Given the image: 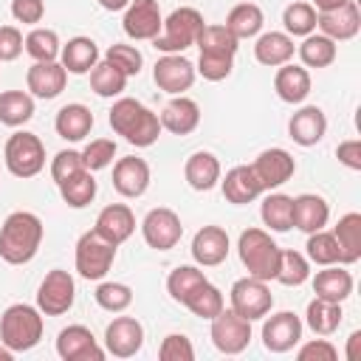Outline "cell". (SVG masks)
Returning a JSON list of instances; mask_svg holds the SVG:
<instances>
[{
	"label": "cell",
	"mask_w": 361,
	"mask_h": 361,
	"mask_svg": "<svg viewBox=\"0 0 361 361\" xmlns=\"http://www.w3.org/2000/svg\"><path fill=\"white\" fill-rule=\"evenodd\" d=\"M42 243V220L34 212H11L0 226V257L8 265H25Z\"/></svg>",
	"instance_id": "1"
},
{
	"label": "cell",
	"mask_w": 361,
	"mask_h": 361,
	"mask_svg": "<svg viewBox=\"0 0 361 361\" xmlns=\"http://www.w3.org/2000/svg\"><path fill=\"white\" fill-rule=\"evenodd\" d=\"M110 127L113 133L124 135V141L133 147H152L161 135V118L130 96L118 99L110 107Z\"/></svg>",
	"instance_id": "2"
},
{
	"label": "cell",
	"mask_w": 361,
	"mask_h": 361,
	"mask_svg": "<svg viewBox=\"0 0 361 361\" xmlns=\"http://www.w3.org/2000/svg\"><path fill=\"white\" fill-rule=\"evenodd\" d=\"M42 338V310L34 305H8L0 316V341L11 353L34 350Z\"/></svg>",
	"instance_id": "3"
},
{
	"label": "cell",
	"mask_w": 361,
	"mask_h": 361,
	"mask_svg": "<svg viewBox=\"0 0 361 361\" xmlns=\"http://www.w3.org/2000/svg\"><path fill=\"white\" fill-rule=\"evenodd\" d=\"M237 251H240V262L245 265L248 276H257L262 282L274 279L276 276V268H279V245L271 240L268 231L262 228H245L240 234V243H237Z\"/></svg>",
	"instance_id": "4"
},
{
	"label": "cell",
	"mask_w": 361,
	"mask_h": 361,
	"mask_svg": "<svg viewBox=\"0 0 361 361\" xmlns=\"http://www.w3.org/2000/svg\"><path fill=\"white\" fill-rule=\"evenodd\" d=\"M203 14L192 6H180L175 8L164 25H161V34L152 39V45L161 51V54H183L186 48H192L197 42V34L203 31Z\"/></svg>",
	"instance_id": "5"
},
{
	"label": "cell",
	"mask_w": 361,
	"mask_h": 361,
	"mask_svg": "<svg viewBox=\"0 0 361 361\" xmlns=\"http://www.w3.org/2000/svg\"><path fill=\"white\" fill-rule=\"evenodd\" d=\"M3 158H6V166H8L11 175H17V178H34L45 166V147H42L39 135L20 130V133H14L6 141Z\"/></svg>",
	"instance_id": "6"
},
{
	"label": "cell",
	"mask_w": 361,
	"mask_h": 361,
	"mask_svg": "<svg viewBox=\"0 0 361 361\" xmlns=\"http://www.w3.org/2000/svg\"><path fill=\"white\" fill-rule=\"evenodd\" d=\"M116 248L118 245H113L96 228L85 231L79 237V243H76V257H73L79 276H85V279H102L110 271L113 259H116Z\"/></svg>",
	"instance_id": "7"
},
{
	"label": "cell",
	"mask_w": 361,
	"mask_h": 361,
	"mask_svg": "<svg viewBox=\"0 0 361 361\" xmlns=\"http://www.w3.org/2000/svg\"><path fill=\"white\" fill-rule=\"evenodd\" d=\"M228 299H231V310L240 313L243 319L248 322H257V319H265L274 307V296H271V288L257 279V276H243L231 285L228 290Z\"/></svg>",
	"instance_id": "8"
},
{
	"label": "cell",
	"mask_w": 361,
	"mask_h": 361,
	"mask_svg": "<svg viewBox=\"0 0 361 361\" xmlns=\"http://www.w3.org/2000/svg\"><path fill=\"white\" fill-rule=\"evenodd\" d=\"M73 299H76L73 276L62 268L48 271L45 279L39 282V290H37V307L45 316H62L73 307Z\"/></svg>",
	"instance_id": "9"
},
{
	"label": "cell",
	"mask_w": 361,
	"mask_h": 361,
	"mask_svg": "<svg viewBox=\"0 0 361 361\" xmlns=\"http://www.w3.org/2000/svg\"><path fill=\"white\" fill-rule=\"evenodd\" d=\"M212 344L220 350V353H226V355H237V353H243L245 347H248V341H251V322L248 319H243L240 313H234V310H220L214 319H212Z\"/></svg>",
	"instance_id": "10"
},
{
	"label": "cell",
	"mask_w": 361,
	"mask_h": 361,
	"mask_svg": "<svg viewBox=\"0 0 361 361\" xmlns=\"http://www.w3.org/2000/svg\"><path fill=\"white\" fill-rule=\"evenodd\" d=\"M141 234L147 240L149 248L155 251H169L180 243L183 237V226H180V217L166 209V206H158V209H149L147 217L141 220Z\"/></svg>",
	"instance_id": "11"
},
{
	"label": "cell",
	"mask_w": 361,
	"mask_h": 361,
	"mask_svg": "<svg viewBox=\"0 0 361 361\" xmlns=\"http://www.w3.org/2000/svg\"><path fill=\"white\" fill-rule=\"evenodd\" d=\"M251 169H254V175L259 180L262 192H271V189H279L282 183H288L293 178L296 161H293V155L288 149L271 147V149H262L257 155V161L251 164Z\"/></svg>",
	"instance_id": "12"
},
{
	"label": "cell",
	"mask_w": 361,
	"mask_h": 361,
	"mask_svg": "<svg viewBox=\"0 0 361 361\" xmlns=\"http://www.w3.org/2000/svg\"><path fill=\"white\" fill-rule=\"evenodd\" d=\"M195 76H197V71L183 54H164L152 68L155 85L172 96H183V90H189L195 85Z\"/></svg>",
	"instance_id": "13"
},
{
	"label": "cell",
	"mask_w": 361,
	"mask_h": 361,
	"mask_svg": "<svg viewBox=\"0 0 361 361\" xmlns=\"http://www.w3.org/2000/svg\"><path fill=\"white\" fill-rule=\"evenodd\" d=\"M161 25L164 17L158 0H130V6L124 8L121 28L130 39H155L161 34Z\"/></svg>",
	"instance_id": "14"
},
{
	"label": "cell",
	"mask_w": 361,
	"mask_h": 361,
	"mask_svg": "<svg viewBox=\"0 0 361 361\" xmlns=\"http://www.w3.org/2000/svg\"><path fill=\"white\" fill-rule=\"evenodd\" d=\"M56 353L62 361H102L104 350L85 324H71L56 336Z\"/></svg>",
	"instance_id": "15"
},
{
	"label": "cell",
	"mask_w": 361,
	"mask_h": 361,
	"mask_svg": "<svg viewBox=\"0 0 361 361\" xmlns=\"http://www.w3.org/2000/svg\"><path fill=\"white\" fill-rule=\"evenodd\" d=\"M144 344V327L133 316H116L104 330V347L116 358H133Z\"/></svg>",
	"instance_id": "16"
},
{
	"label": "cell",
	"mask_w": 361,
	"mask_h": 361,
	"mask_svg": "<svg viewBox=\"0 0 361 361\" xmlns=\"http://www.w3.org/2000/svg\"><path fill=\"white\" fill-rule=\"evenodd\" d=\"M302 338V319L290 310L274 313L262 324V344L268 353H288L299 344Z\"/></svg>",
	"instance_id": "17"
},
{
	"label": "cell",
	"mask_w": 361,
	"mask_h": 361,
	"mask_svg": "<svg viewBox=\"0 0 361 361\" xmlns=\"http://www.w3.org/2000/svg\"><path fill=\"white\" fill-rule=\"evenodd\" d=\"M316 28L324 37H330L333 42L353 39L361 28V14H358L355 0H347L344 6L330 8V11H316Z\"/></svg>",
	"instance_id": "18"
},
{
	"label": "cell",
	"mask_w": 361,
	"mask_h": 361,
	"mask_svg": "<svg viewBox=\"0 0 361 361\" xmlns=\"http://www.w3.org/2000/svg\"><path fill=\"white\" fill-rule=\"evenodd\" d=\"M149 186V164L144 158L127 155L118 158L113 166V189L121 197H141Z\"/></svg>",
	"instance_id": "19"
},
{
	"label": "cell",
	"mask_w": 361,
	"mask_h": 361,
	"mask_svg": "<svg viewBox=\"0 0 361 361\" xmlns=\"http://www.w3.org/2000/svg\"><path fill=\"white\" fill-rule=\"evenodd\" d=\"M68 82V71L62 68V62H34L25 73V85L37 99H56L65 90Z\"/></svg>",
	"instance_id": "20"
},
{
	"label": "cell",
	"mask_w": 361,
	"mask_h": 361,
	"mask_svg": "<svg viewBox=\"0 0 361 361\" xmlns=\"http://www.w3.org/2000/svg\"><path fill=\"white\" fill-rule=\"evenodd\" d=\"M288 133H290V138L299 147L319 144L324 138V133H327V116H324V110L316 107V104H307V107L296 110L290 116V121H288Z\"/></svg>",
	"instance_id": "21"
},
{
	"label": "cell",
	"mask_w": 361,
	"mask_h": 361,
	"mask_svg": "<svg viewBox=\"0 0 361 361\" xmlns=\"http://www.w3.org/2000/svg\"><path fill=\"white\" fill-rule=\"evenodd\" d=\"M158 118H161V130H169L175 135H189L200 124V107L189 96H175L166 102Z\"/></svg>",
	"instance_id": "22"
},
{
	"label": "cell",
	"mask_w": 361,
	"mask_h": 361,
	"mask_svg": "<svg viewBox=\"0 0 361 361\" xmlns=\"http://www.w3.org/2000/svg\"><path fill=\"white\" fill-rule=\"evenodd\" d=\"M102 237H107L113 245H121L124 240H130V234L135 231V214L130 206L124 203H110L99 212L96 226H93Z\"/></svg>",
	"instance_id": "23"
},
{
	"label": "cell",
	"mask_w": 361,
	"mask_h": 361,
	"mask_svg": "<svg viewBox=\"0 0 361 361\" xmlns=\"http://www.w3.org/2000/svg\"><path fill=\"white\" fill-rule=\"evenodd\" d=\"M192 257L197 265L212 268L228 257V234L220 226H203L192 240Z\"/></svg>",
	"instance_id": "24"
},
{
	"label": "cell",
	"mask_w": 361,
	"mask_h": 361,
	"mask_svg": "<svg viewBox=\"0 0 361 361\" xmlns=\"http://www.w3.org/2000/svg\"><path fill=\"white\" fill-rule=\"evenodd\" d=\"M274 90H276V96H279L282 102H288V104L305 102L307 93H310V73H307V68L293 65V62L279 65V71H276V76H274Z\"/></svg>",
	"instance_id": "25"
},
{
	"label": "cell",
	"mask_w": 361,
	"mask_h": 361,
	"mask_svg": "<svg viewBox=\"0 0 361 361\" xmlns=\"http://www.w3.org/2000/svg\"><path fill=\"white\" fill-rule=\"evenodd\" d=\"M220 183H223L226 200H228V203H237V206L251 203V200H257V197L262 195V186H259V180H257V175H254V169H251L248 164L231 166Z\"/></svg>",
	"instance_id": "26"
},
{
	"label": "cell",
	"mask_w": 361,
	"mask_h": 361,
	"mask_svg": "<svg viewBox=\"0 0 361 361\" xmlns=\"http://www.w3.org/2000/svg\"><path fill=\"white\" fill-rule=\"evenodd\" d=\"M327 220H330V206H327L324 197L310 195V192L293 197V226H296L299 231L313 234V231L324 228Z\"/></svg>",
	"instance_id": "27"
},
{
	"label": "cell",
	"mask_w": 361,
	"mask_h": 361,
	"mask_svg": "<svg viewBox=\"0 0 361 361\" xmlns=\"http://www.w3.org/2000/svg\"><path fill=\"white\" fill-rule=\"evenodd\" d=\"M293 37L285 34V31H268V34H259L257 37V45H254V56L259 65H268V68H279L285 62L293 59Z\"/></svg>",
	"instance_id": "28"
},
{
	"label": "cell",
	"mask_w": 361,
	"mask_h": 361,
	"mask_svg": "<svg viewBox=\"0 0 361 361\" xmlns=\"http://www.w3.org/2000/svg\"><path fill=\"white\" fill-rule=\"evenodd\" d=\"M333 237L338 245V262L341 265H353L361 259V214L358 212H347L344 217H338Z\"/></svg>",
	"instance_id": "29"
},
{
	"label": "cell",
	"mask_w": 361,
	"mask_h": 361,
	"mask_svg": "<svg viewBox=\"0 0 361 361\" xmlns=\"http://www.w3.org/2000/svg\"><path fill=\"white\" fill-rule=\"evenodd\" d=\"M183 175H186V183L195 192H209L220 183V161L206 149L192 152L186 166H183Z\"/></svg>",
	"instance_id": "30"
},
{
	"label": "cell",
	"mask_w": 361,
	"mask_h": 361,
	"mask_svg": "<svg viewBox=\"0 0 361 361\" xmlns=\"http://www.w3.org/2000/svg\"><path fill=\"white\" fill-rule=\"evenodd\" d=\"M59 62L68 73H90L93 65L99 62V48L90 37H73L62 45Z\"/></svg>",
	"instance_id": "31"
},
{
	"label": "cell",
	"mask_w": 361,
	"mask_h": 361,
	"mask_svg": "<svg viewBox=\"0 0 361 361\" xmlns=\"http://www.w3.org/2000/svg\"><path fill=\"white\" fill-rule=\"evenodd\" d=\"M313 290L319 299L327 302H344L353 293V276L350 271H344L338 262L336 265H324V271H319L313 276Z\"/></svg>",
	"instance_id": "32"
},
{
	"label": "cell",
	"mask_w": 361,
	"mask_h": 361,
	"mask_svg": "<svg viewBox=\"0 0 361 361\" xmlns=\"http://www.w3.org/2000/svg\"><path fill=\"white\" fill-rule=\"evenodd\" d=\"M54 127H56V135L59 138H65V141H82L90 133V127H93V113L85 104H79V102L65 104L56 113Z\"/></svg>",
	"instance_id": "33"
},
{
	"label": "cell",
	"mask_w": 361,
	"mask_h": 361,
	"mask_svg": "<svg viewBox=\"0 0 361 361\" xmlns=\"http://www.w3.org/2000/svg\"><path fill=\"white\" fill-rule=\"evenodd\" d=\"M262 23H265V14L257 3H237L228 17H226V28L237 37V39H248V37H257L262 31Z\"/></svg>",
	"instance_id": "34"
},
{
	"label": "cell",
	"mask_w": 361,
	"mask_h": 361,
	"mask_svg": "<svg viewBox=\"0 0 361 361\" xmlns=\"http://www.w3.org/2000/svg\"><path fill=\"white\" fill-rule=\"evenodd\" d=\"M307 327L316 336H333L341 324V302H327V299H313L307 305V316H305Z\"/></svg>",
	"instance_id": "35"
},
{
	"label": "cell",
	"mask_w": 361,
	"mask_h": 361,
	"mask_svg": "<svg viewBox=\"0 0 361 361\" xmlns=\"http://www.w3.org/2000/svg\"><path fill=\"white\" fill-rule=\"evenodd\" d=\"M34 116V99L25 90H6L0 93V121L8 127H20L31 121Z\"/></svg>",
	"instance_id": "36"
},
{
	"label": "cell",
	"mask_w": 361,
	"mask_h": 361,
	"mask_svg": "<svg viewBox=\"0 0 361 361\" xmlns=\"http://www.w3.org/2000/svg\"><path fill=\"white\" fill-rule=\"evenodd\" d=\"M262 220L271 231H288L293 226V197L282 192H271L262 200Z\"/></svg>",
	"instance_id": "37"
},
{
	"label": "cell",
	"mask_w": 361,
	"mask_h": 361,
	"mask_svg": "<svg viewBox=\"0 0 361 361\" xmlns=\"http://www.w3.org/2000/svg\"><path fill=\"white\" fill-rule=\"evenodd\" d=\"M299 59L305 68H327L336 59V42L324 34H307L299 45Z\"/></svg>",
	"instance_id": "38"
},
{
	"label": "cell",
	"mask_w": 361,
	"mask_h": 361,
	"mask_svg": "<svg viewBox=\"0 0 361 361\" xmlns=\"http://www.w3.org/2000/svg\"><path fill=\"white\" fill-rule=\"evenodd\" d=\"M203 282H209L206 279V274L200 271V268H195V265H178L169 276H166V290H169V296L175 299V302H186Z\"/></svg>",
	"instance_id": "39"
},
{
	"label": "cell",
	"mask_w": 361,
	"mask_h": 361,
	"mask_svg": "<svg viewBox=\"0 0 361 361\" xmlns=\"http://www.w3.org/2000/svg\"><path fill=\"white\" fill-rule=\"evenodd\" d=\"M23 48H25V54L34 62H54L59 56V51H62L59 37H56L54 28H34V31H28V37L23 39Z\"/></svg>",
	"instance_id": "40"
},
{
	"label": "cell",
	"mask_w": 361,
	"mask_h": 361,
	"mask_svg": "<svg viewBox=\"0 0 361 361\" xmlns=\"http://www.w3.org/2000/svg\"><path fill=\"white\" fill-rule=\"evenodd\" d=\"M59 195L71 209H85L93 197H96V180L90 169H82L79 175L68 178L65 183H59Z\"/></svg>",
	"instance_id": "41"
},
{
	"label": "cell",
	"mask_w": 361,
	"mask_h": 361,
	"mask_svg": "<svg viewBox=\"0 0 361 361\" xmlns=\"http://www.w3.org/2000/svg\"><path fill=\"white\" fill-rule=\"evenodd\" d=\"M282 25H285V34L290 37H307L316 31V8L305 0H293L282 11Z\"/></svg>",
	"instance_id": "42"
},
{
	"label": "cell",
	"mask_w": 361,
	"mask_h": 361,
	"mask_svg": "<svg viewBox=\"0 0 361 361\" xmlns=\"http://www.w3.org/2000/svg\"><path fill=\"white\" fill-rule=\"evenodd\" d=\"M124 85H127V76L116 65H110L107 59L93 65V71H90V87H93L96 96H104V99L118 96L124 90Z\"/></svg>",
	"instance_id": "43"
},
{
	"label": "cell",
	"mask_w": 361,
	"mask_h": 361,
	"mask_svg": "<svg viewBox=\"0 0 361 361\" xmlns=\"http://www.w3.org/2000/svg\"><path fill=\"white\" fill-rule=\"evenodd\" d=\"M183 305H186V307H189L195 316L209 319V322H212V319H214V316H217V313L226 307L223 293H220V290H217L212 282H203V285H200V288H197V290H195V293H192V296H189Z\"/></svg>",
	"instance_id": "44"
},
{
	"label": "cell",
	"mask_w": 361,
	"mask_h": 361,
	"mask_svg": "<svg viewBox=\"0 0 361 361\" xmlns=\"http://www.w3.org/2000/svg\"><path fill=\"white\" fill-rule=\"evenodd\" d=\"M307 276H310V262H307L305 254H299V251H279V268H276L274 279H279L282 285L296 288Z\"/></svg>",
	"instance_id": "45"
},
{
	"label": "cell",
	"mask_w": 361,
	"mask_h": 361,
	"mask_svg": "<svg viewBox=\"0 0 361 361\" xmlns=\"http://www.w3.org/2000/svg\"><path fill=\"white\" fill-rule=\"evenodd\" d=\"M237 37L226 28V25H203V31L197 34V48L200 51H212V54H228L234 56L237 54Z\"/></svg>",
	"instance_id": "46"
},
{
	"label": "cell",
	"mask_w": 361,
	"mask_h": 361,
	"mask_svg": "<svg viewBox=\"0 0 361 361\" xmlns=\"http://www.w3.org/2000/svg\"><path fill=\"white\" fill-rule=\"evenodd\" d=\"M305 248H307V259L316 262V265H336L338 262V245H336L333 231H324V228L313 231L307 237V245Z\"/></svg>",
	"instance_id": "47"
},
{
	"label": "cell",
	"mask_w": 361,
	"mask_h": 361,
	"mask_svg": "<svg viewBox=\"0 0 361 361\" xmlns=\"http://www.w3.org/2000/svg\"><path fill=\"white\" fill-rule=\"evenodd\" d=\"M93 296H96V305L104 307V310H110V313H121L133 302V290L124 282H102Z\"/></svg>",
	"instance_id": "48"
},
{
	"label": "cell",
	"mask_w": 361,
	"mask_h": 361,
	"mask_svg": "<svg viewBox=\"0 0 361 361\" xmlns=\"http://www.w3.org/2000/svg\"><path fill=\"white\" fill-rule=\"evenodd\" d=\"M104 59H107L110 65H116L127 79H130V76H138V73H141V65H144L141 51H138L135 45H124V42H113V45L107 48Z\"/></svg>",
	"instance_id": "49"
},
{
	"label": "cell",
	"mask_w": 361,
	"mask_h": 361,
	"mask_svg": "<svg viewBox=\"0 0 361 361\" xmlns=\"http://www.w3.org/2000/svg\"><path fill=\"white\" fill-rule=\"evenodd\" d=\"M231 68H234V56L200 51V59H197V68H195V71H197L203 79H209V82H220V79H226V76L231 73Z\"/></svg>",
	"instance_id": "50"
},
{
	"label": "cell",
	"mask_w": 361,
	"mask_h": 361,
	"mask_svg": "<svg viewBox=\"0 0 361 361\" xmlns=\"http://www.w3.org/2000/svg\"><path fill=\"white\" fill-rule=\"evenodd\" d=\"M113 155H116V141H113V138H93V141L82 149L85 169H90V172H99V169L110 166V164H113Z\"/></svg>",
	"instance_id": "51"
},
{
	"label": "cell",
	"mask_w": 361,
	"mask_h": 361,
	"mask_svg": "<svg viewBox=\"0 0 361 361\" xmlns=\"http://www.w3.org/2000/svg\"><path fill=\"white\" fill-rule=\"evenodd\" d=\"M82 169H85V161H82V152H76V149H62L51 161V178L56 180V186L65 183L68 178L79 175Z\"/></svg>",
	"instance_id": "52"
},
{
	"label": "cell",
	"mask_w": 361,
	"mask_h": 361,
	"mask_svg": "<svg viewBox=\"0 0 361 361\" xmlns=\"http://www.w3.org/2000/svg\"><path fill=\"white\" fill-rule=\"evenodd\" d=\"M158 358L161 361H192L195 347L183 333H169L158 347Z\"/></svg>",
	"instance_id": "53"
},
{
	"label": "cell",
	"mask_w": 361,
	"mask_h": 361,
	"mask_svg": "<svg viewBox=\"0 0 361 361\" xmlns=\"http://www.w3.org/2000/svg\"><path fill=\"white\" fill-rule=\"evenodd\" d=\"M296 358L299 361H336L338 358V350L327 338H313V341H307V344L299 347Z\"/></svg>",
	"instance_id": "54"
},
{
	"label": "cell",
	"mask_w": 361,
	"mask_h": 361,
	"mask_svg": "<svg viewBox=\"0 0 361 361\" xmlns=\"http://www.w3.org/2000/svg\"><path fill=\"white\" fill-rule=\"evenodd\" d=\"M11 14L23 25H37L45 14V3L42 0H11Z\"/></svg>",
	"instance_id": "55"
},
{
	"label": "cell",
	"mask_w": 361,
	"mask_h": 361,
	"mask_svg": "<svg viewBox=\"0 0 361 361\" xmlns=\"http://www.w3.org/2000/svg\"><path fill=\"white\" fill-rule=\"evenodd\" d=\"M23 54V34L14 25H0V62H11Z\"/></svg>",
	"instance_id": "56"
},
{
	"label": "cell",
	"mask_w": 361,
	"mask_h": 361,
	"mask_svg": "<svg viewBox=\"0 0 361 361\" xmlns=\"http://www.w3.org/2000/svg\"><path fill=\"white\" fill-rule=\"evenodd\" d=\"M336 155H338V161H341L347 169H353V172L361 169V141H358V138L341 141V144L336 147Z\"/></svg>",
	"instance_id": "57"
},
{
	"label": "cell",
	"mask_w": 361,
	"mask_h": 361,
	"mask_svg": "<svg viewBox=\"0 0 361 361\" xmlns=\"http://www.w3.org/2000/svg\"><path fill=\"white\" fill-rule=\"evenodd\" d=\"M358 344H361V333L355 330L347 341V361H358Z\"/></svg>",
	"instance_id": "58"
},
{
	"label": "cell",
	"mask_w": 361,
	"mask_h": 361,
	"mask_svg": "<svg viewBox=\"0 0 361 361\" xmlns=\"http://www.w3.org/2000/svg\"><path fill=\"white\" fill-rule=\"evenodd\" d=\"M347 0H313L310 6L316 8V11H330V8H338V6H344Z\"/></svg>",
	"instance_id": "59"
},
{
	"label": "cell",
	"mask_w": 361,
	"mask_h": 361,
	"mask_svg": "<svg viewBox=\"0 0 361 361\" xmlns=\"http://www.w3.org/2000/svg\"><path fill=\"white\" fill-rule=\"evenodd\" d=\"M99 6H102L104 11H121V8L130 6V0H99Z\"/></svg>",
	"instance_id": "60"
},
{
	"label": "cell",
	"mask_w": 361,
	"mask_h": 361,
	"mask_svg": "<svg viewBox=\"0 0 361 361\" xmlns=\"http://www.w3.org/2000/svg\"><path fill=\"white\" fill-rule=\"evenodd\" d=\"M11 358H14V353H11V350H8V347L0 341V361H11Z\"/></svg>",
	"instance_id": "61"
}]
</instances>
